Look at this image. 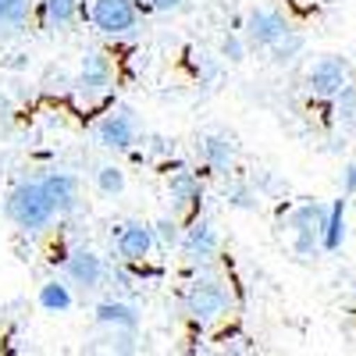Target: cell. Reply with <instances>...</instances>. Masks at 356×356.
Wrapping results in <instances>:
<instances>
[{"label":"cell","instance_id":"1","mask_svg":"<svg viewBox=\"0 0 356 356\" xmlns=\"http://www.w3.org/2000/svg\"><path fill=\"white\" fill-rule=\"evenodd\" d=\"M4 214H8V221H11L15 228H22V232H29V235L47 232V228L54 225V218H57L54 207H50V200H47V193H43V186H40V178H25V182H18V186L8 193Z\"/></svg>","mask_w":356,"mask_h":356},{"label":"cell","instance_id":"2","mask_svg":"<svg viewBox=\"0 0 356 356\" xmlns=\"http://www.w3.org/2000/svg\"><path fill=\"white\" fill-rule=\"evenodd\" d=\"M324 218H328V207L317 203V200H307L300 207H292L285 225L292 232V253L300 260H314L321 250V232H324Z\"/></svg>","mask_w":356,"mask_h":356},{"label":"cell","instance_id":"3","mask_svg":"<svg viewBox=\"0 0 356 356\" xmlns=\"http://www.w3.org/2000/svg\"><path fill=\"white\" fill-rule=\"evenodd\" d=\"M182 307L193 321L211 324L232 310V289L218 278H196V282H189V289L182 296Z\"/></svg>","mask_w":356,"mask_h":356},{"label":"cell","instance_id":"4","mask_svg":"<svg viewBox=\"0 0 356 356\" xmlns=\"http://www.w3.org/2000/svg\"><path fill=\"white\" fill-rule=\"evenodd\" d=\"M97 143L104 146V150H114V154H129L136 150V146L143 143V129H139V118L132 107H114L107 111L97 129H93Z\"/></svg>","mask_w":356,"mask_h":356},{"label":"cell","instance_id":"5","mask_svg":"<svg viewBox=\"0 0 356 356\" xmlns=\"http://www.w3.org/2000/svg\"><path fill=\"white\" fill-rule=\"evenodd\" d=\"M89 22L104 36H129L139 29V4L136 0H93Z\"/></svg>","mask_w":356,"mask_h":356},{"label":"cell","instance_id":"6","mask_svg":"<svg viewBox=\"0 0 356 356\" xmlns=\"http://www.w3.org/2000/svg\"><path fill=\"white\" fill-rule=\"evenodd\" d=\"M292 29V22L285 18V11H278V8H253L246 18H243V40L250 43V47H257V50H267L271 43H278L285 33Z\"/></svg>","mask_w":356,"mask_h":356},{"label":"cell","instance_id":"7","mask_svg":"<svg viewBox=\"0 0 356 356\" xmlns=\"http://www.w3.org/2000/svg\"><path fill=\"white\" fill-rule=\"evenodd\" d=\"M61 271H65V282L68 285H79L82 292H93L107 282V260L97 253V250H86V246H75L65 264H61Z\"/></svg>","mask_w":356,"mask_h":356},{"label":"cell","instance_id":"8","mask_svg":"<svg viewBox=\"0 0 356 356\" xmlns=\"http://www.w3.org/2000/svg\"><path fill=\"white\" fill-rule=\"evenodd\" d=\"M342 86H349V61L339 54H328L321 61L310 65L307 72V89L317 100H335L342 93Z\"/></svg>","mask_w":356,"mask_h":356},{"label":"cell","instance_id":"9","mask_svg":"<svg viewBox=\"0 0 356 356\" xmlns=\"http://www.w3.org/2000/svg\"><path fill=\"white\" fill-rule=\"evenodd\" d=\"M114 239V253L122 264H136V260H150V253L157 250V239H154V228L146 221H125L111 232Z\"/></svg>","mask_w":356,"mask_h":356},{"label":"cell","instance_id":"10","mask_svg":"<svg viewBox=\"0 0 356 356\" xmlns=\"http://www.w3.org/2000/svg\"><path fill=\"white\" fill-rule=\"evenodd\" d=\"M79 93L86 100H100L111 93V86H114V65H111V57L104 50H86L82 54V65H79Z\"/></svg>","mask_w":356,"mask_h":356},{"label":"cell","instance_id":"11","mask_svg":"<svg viewBox=\"0 0 356 356\" xmlns=\"http://www.w3.org/2000/svg\"><path fill=\"white\" fill-rule=\"evenodd\" d=\"M178 250H182V257H186L189 264L203 267V264L218 260V253H221V239H218V232H214L211 221H207V218H196V221L182 232V239H178Z\"/></svg>","mask_w":356,"mask_h":356},{"label":"cell","instance_id":"12","mask_svg":"<svg viewBox=\"0 0 356 356\" xmlns=\"http://www.w3.org/2000/svg\"><path fill=\"white\" fill-rule=\"evenodd\" d=\"M196 157H200V164L207 171L232 175L235 171V157H239V146H235V139L228 132H207L196 143Z\"/></svg>","mask_w":356,"mask_h":356},{"label":"cell","instance_id":"13","mask_svg":"<svg viewBox=\"0 0 356 356\" xmlns=\"http://www.w3.org/2000/svg\"><path fill=\"white\" fill-rule=\"evenodd\" d=\"M40 186H43V193H47V200H50L57 218H68V214L79 211V178L75 175H68V171H47V175H40Z\"/></svg>","mask_w":356,"mask_h":356},{"label":"cell","instance_id":"14","mask_svg":"<svg viewBox=\"0 0 356 356\" xmlns=\"http://www.w3.org/2000/svg\"><path fill=\"white\" fill-rule=\"evenodd\" d=\"M168 200L178 214H189V211H200L203 203V178L189 168H175L168 175Z\"/></svg>","mask_w":356,"mask_h":356},{"label":"cell","instance_id":"15","mask_svg":"<svg viewBox=\"0 0 356 356\" xmlns=\"http://www.w3.org/2000/svg\"><path fill=\"white\" fill-rule=\"evenodd\" d=\"M97 324L107 332H136L139 328V307L125 300H104L97 303Z\"/></svg>","mask_w":356,"mask_h":356},{"label":"cell","instance_id":"16","mask_svg":"<svg viewBox=\"0 0 356 356\" xmlns=\"http://www.w3.org/2000/svg\"><path fill=\"white\" fill-rule=\"evenodd\" d=\"M36 18L47 33H65L79 18V0H40Z\"/></svg>","mask_w":356,"mask_h":356},{"label":"cell","instance_id":"17","mask_svg":"<svg viewBox=\"0 0 356 356\" xmlns=\"http://www.w3.org/2000/svg\"><path fill=\"white\" fill-rule=\"evenodd\" d=\"M346 207H349V200H335V203L328 207L324 232H321V250H324V253H335V250H342V243H346Z\"/></svg>","mask_w":356,"mask_h":356},{"label":"cell","instance_id":"18","mask_svg":"<svg viewBox=\"0 0 356 356\" xmlns=\"http://www.w3.org/2000/svg\"><path fill=\"white\" fill-rule=\"evenodd\" d=\"M36 303H40L47 314H68V310L75 307V296H72L68 282H61V278H50V282H43V285H40V292H36Z\"/></svg>","mask_w":356,"mask_h":356},{"label":"cell","instance_id":"19","mask_svg":"<svg viewBox=\"0 0 356 356\" xmlns=\"http://www.w3.org/2000/svg\"><path fill=\"white\" fill-rule=\"evenodd\" d=\"M303 50H307V36H303V33H296V29H289V33H285L278 43L267 47V54H271V65H275V68L292 65V61H296V57H300Z\"/></svg>","mask_w":356,"mask_h":356},{"label":"cell","instance_id":"20","mask_svg":"<svg viewBox=\"0 0 356 356\" xmlns=\"http://www.w3.org/2000/svg\"><path fill=\"white\" fill-rule=\"evenodd\" d=\"M225 203L235 207V211H260V189H257V182H243V178L228 182L225 186Z\"/></svg>","mask_w":356,"mask_h":356},{"label":"cell","instance_id":"21","mask_svg":"<svg viewBox=\"0 0 356 356\" xmlns=\"http://www.w3.org/2000/svg\"><path fill=\"white\" fill-rule=\"evenodd\" d=\"M97 189L104 196H122L125 193V171L118 168V164H104L97 171Z\"/></svg>","mask_w":356,"mask_h":356},{"label":"cell","instance_id":"22","mask_svg":"<svg viewBox=\"0 0 356 356\" xmlns=\"http://www.w3.org/2000/svg\"><path fill=\"white\" fill-rule=\"evenodd\" d=\"M246 54H250V43L243 40L239 29L225 33V40H221V61H228V65H243V61H246Z\"/></svg>","mask_w":356,"mask_h":356},{"label":"cell","instance_id":"23","mask_svg":"<svg viewBox=\"0 0 356 356\" xmlns=\"http://www.w3.org/2000/svg\"><path fill=\"white\" fill-rule=\"evenodd\" d=\"M29 15H33V0H0V22L25 29Z\"/></svg>","mask_w":356,"mask_h":356},{"label":"cell","instance_id":"24","mask_svg":"<svg viewBox=\"0 0 356 356\" xmlns=\"http://www.w3.org/2000/svg\"><path fill=\"white\" fill-rule=\"evenodd\" d=\"M193 65H196V79H200V86L214 82V79L221 75V57L207 54V50H193Z\"/></svg>","mask_w":356,"mask_h":356},{"label":"cell","instance_id":"25","mask_svg":"<svg viewBox=\"0 0 356 356\" xmlns=\"http://www.w3.org/2000/svg\"><path fill=\"white\" fill-rule=\"evenodd\" d=\"M335 122L356 125V86H342V93L335 97Z\"/></svg>","mask_w":356,"mask_h":356},{"label":"cell","instance_id":"26","mask_svg":"<svg viewBox=\"0 0 356 356\" xmlns=\"http://www.w3.org/2000/svg\"><path fill=\"white\" fill-rule=\"evenodd\" d=\"M150 228H154V239H157L161 250H175L178 239H182V232H178V221L175 218H157Z\"/></svg>","mask_w":356,"mask_h":356},{"label":"cell","instance_id":"27","mask_svg":"<svg viewBox=\"0 0 356 356\" xmlns=\"http://www.w3.org/2000/svg\"><path fill=\"white\" fill-rule=\"evenodd\" d=\"M342 193L346 196H356V161L342 168Z\"/></svg>","mask_w":356,"mask_h":356},{"label":"cell","instance_id":"28","mask_svg":"<svg viewBox=\"0 0 356 356\" xmlns=\"http://www.w3.org/2000/svg\"><path fill=\"white\" fill-rule=\"evenodd\" d=\"M186 0H143V8H150V11H178Z\"/></svg>","mask_w":356,"mask_h":356},{"label":"cell","instance_id":"29","mask_svg":"<svg viewBox=\"0 0 356 356\" xmlns=\"http://www.w3.org/2000/svg\"><path fill=\"white\" fill-rule=\"evenodd\" d=\"M175 146H171V139H164V136H154L150 139V157H164V154H171Z\"/></svg>","mask_w":356,"mask_h":356},{"label":"cell","instance_id":"30","mask_svg":"<svg viewBox=\"0 0 356 356\" xmlns=\"http://www.w3.org/2000/svg\"><path fill=\"white\" fill-rule=\"evenodd\" d=\"M15 36H22V29H18V25H8V22H0V47L11 43Z\"/></svg>","mask_w":356,"mask_h":356},{"label":"cell","instance_id":"31","mask_svg":"<svg viewBox=\"0 0 356 356\" xmlns=\"http://www.w3.org/2000/svg\"><path fill=\"white\" fill-rule=\"evenodd\" d=\"M8 118H11V107H8L4 97H0V125H8Z\"/></svg>","mask_w":356,"mask_h":356},{"label":"cell","instance_id":"32","mask_svg":"<svg viewBox=\"0 0 356 356\" xmlns=\"http://www.w3.org/2000/svg\"><path fill=\"white\" fill-rule=\"evenodd\" d=\"M29 61H25V54H15V61H11V68H25Z\"/></svg>","mask_w":356,"mask_h":356}]
</instances>
